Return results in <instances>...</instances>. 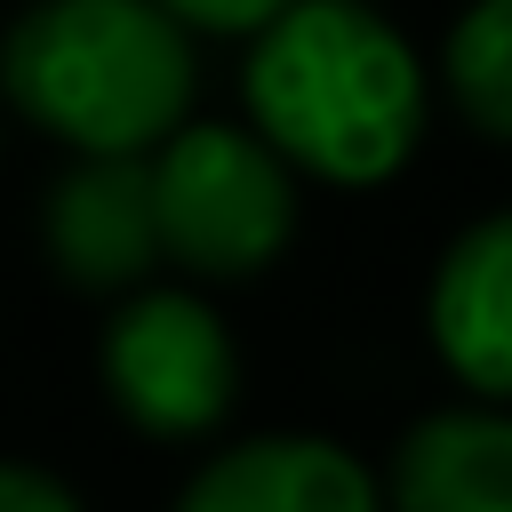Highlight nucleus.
Returning a JSON list of instances; mask_svg holds the SVG:
<instances>
[{
  "instance_id": "39448f33",
  "label": "nucleus",
  "mask_w": 512,
  "mask_h": 512,
  "mask_svg": "<svg viewBox=\"0 0 512 512\" xmlns=\"http://www.w3.org/2000/svg\"><path fill=\"white\" fill-rule=\"evenodd\" d=\"M40 256L80 296H128L160 280V232H152V184L144 160H64L40 192Z\"/></svg>"
},
{
  "instance_id": "20e7f679",
  "label": "nucleus",
  "mask_w": 512,
  "mask_h": 512,
  "mask_svg": "<svg viewBox=\"0 0 512 512\" xmlns=\"http://www.w3.org/2000/svg\"><path fill=\"white\" fill-rule=\"evenodd\" d=\"M96 384L144 440H216L240 408V336L192 280H144L112 296L96 328Z\"/></svg>"
},
{
  "instance_id": "423d86ee",
  "label": "nucleus",
  "mask_w": 512,
  "mask_h": 512,
  "mask_svg": "<svg viewBox=\"0 0 512 512\" xmlns=\"http://www.w3.org/2000/svg\"><path fill=\"white\" fill-rule=\"evenodd\" d=\"M424 344L464 400L512 408V208L448 232L424 280Z\"/></svg>"
},
{
  "instance_id": "f257e3e1",
  "label": "nucleus",
  "mask_w": 512,
  "mask_h": 512,
  "mask_svg": "<svg viewBox=\"0 0 512 512\" xmlns=\"http://www.w3.org/2000/svg\"><path fill=\"white\" fill-rule=\"evenodd\" d=\"M432 104V56L368 0H288L240 56V120L296 168V184L376 192L408 176Z\"/></svg>"
},
{
  "instance_id": "7ed1b4c3",
  "label": "nucleus",
  "mask_w": 512,
  "mask_h": 512,
  "mask_svg": "<svg viewBox=\"0 0 512 512\" xmlns=\"http://www.w3.org/2000/svg\"><path fill=\"white\" fill-rule=\"evenodd\" d=\"M152 184V232H160V272L192 288H232L256 280L288 256L304 224V184L296 168L248 128V120H184L144 152Z\"/></svg>"
},
{
  "instance_id": "9d476101",
  "label": "nucleus",
  "mask_w": 512,
  "mask_h": 512,
  "mask_svg": "<svg viewBox=\"0 0 512 512\" xmlns=\"http://www.w3.org/2000/svg\"><path fill=\"white\" fill-rule=\"evenodd\" d=\"M0 512H88L80 488L32 456H0Z\"/></svg>"
},
{
  "instance_id": "6e6552de",
  "label": "nucleus",
  "mask_w": 512,
  "mask_h": 512,
  "mask_svg": "<svg viewBox=\"0 0 512 512\" xmlns=\"http://www.w3.org/2000/svg\"><path fill=\"white\" fill-rule=\"evenodd\" d=\"M384 512H512V408L448 400L424 408L376 472Z\"/></svg>"
},
{
  "instance_id": "f03ea898",
  "label": "nucleus",
  "mask_w": 512,
  "mask_h": 512,
  "mask_svg": "<svg viewBox=\"0 0 512 512\" xmlns=\"http://www.w3.org/2000/svg\"><path fill=\"white\" fill-rule=\"evenodd\" d=\"M200 104V40L160 0H24L0 32V112L72 160H144Z\"/></svg>"
},
{
  "instance_id": "9b49d317",
  "label": "nucleus",
  "mask_w": 512,
  "mask_h": 512,
  "mask_svg": "<svg viewBox=\"0 0 512 512\" xmlns=\"http://www.w3.org/2000/svg\"><path fill=\"white\" fill-rule=\"evenodd\" d=\"M192 40H248L256 24H272L288 0H160Z\"/></svg>"
},
{
  "instance_id": "1a4fd4ad",
  "label": "nucleus",
  "mask_w": 512,
  "mask_h": 512,
  "mask_svg": "<svg viewBox=\"0 0 512 512\" xmlns=\"http://www.w3.org/2000/svg\"><path fill=\"white\" fill-rule=\"evenodd\" d=\"M432 96L480 136L512 152V0H464L432 56Z\"/></svg>"
},
{
  "instance_id": "0eeeda50",
  "label": "nucleus",
  "mask_w": 512,
  "mask_h": 512,
  "mask_svg": "<svg viewBox=\"0 0 512 512\" xmlns=\"http://www.w3.org/2000/svg\"><path fill=\"white\" fill-rule=\"evenodd\" d=\"M168 512H384L376 464L328 432H248L224 440Z\"/></svg>"
}]
</instances>
